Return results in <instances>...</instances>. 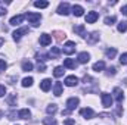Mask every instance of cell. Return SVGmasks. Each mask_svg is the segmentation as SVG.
Listing matches in <instances>:
<instances>
[{
    "label": "cell",
    "mask_w": 127,
    "mask_h": 125,
    "mask_svg": "<svg viewBox=\"0 0 127 125\" xmlns=\"http://www.w3.org/2000/svg\"><path fill=\"white\" fill-rule=\"evenodd\" d=\"M25 19H28V22L32 24L34 27H38L40 25V21H41V15L40 13H35V12H30L25 15Z\"/></svg>",
    "instance_id": "1"
},
{
    "label": "cell",
    "mask_w": 127,
    "mask_h": 125,
    "mask_svg": "<svg viewBox=\"0 0 127 125\" xmlns=\"http://www.w3.org/2000/svg\"><path fill=\"white\" fill-rule=\"evenodd\" d=\"M100 99H102V104L103 107H111L112 106V96L108 93H102L100 94Z\"/></svg>",
    "instance_id": "2"
},
{
    "label": "cell",
    "mask_w": 127,
    "mask_h": 125,
    "mask_svg": "<svg viewBox=\"0 0 127 125\" xmlns=\"http://www.w3.org/2000/svg\"><path fill=\"white\" fill-rule=\"evenodd\" d=\"M78 103H80L78 97H71V99H68V102H66V110H68V112L74 110V109L78 106Z\"/></svg>",
    "instance_id": "3"
},
{
    "label": "cell",
    "mask_w": 127,
    "mask_h": 125,
    "mask_svg": "<svg viewBox=\"0 0 127 125\" xmlns=\"http://www.w3.org/2000/svg\"><path fill=\"white\" fill-rule=\"evenodd\" d=\"M75 52V43L74 41H66L64 46V53L65 55H72Z\"/></svg>",
    "instance_id": "4"
},
{
    "label": "cell",
    "mask_w": 127,
    "mask_h": 125,
    "mask_svg": "<svg viewBox=\"0 0 127 125\" xmlns=\"http://www.w3.org/2000/svg\"><path fill=\"white\" fill-rule=\"evenodd\" d=\"M80 115H81L84 119H92V118L95 116V112H93V109H90V107H84V109L80 110Z\"/></svg>",
    "instance_id": "5"
},
{
    "label": "cell",
    "mask_w": 127,
    "mask_h": 125,
    "mask_svg": "<svg viewBox=\"0 0 127 125\" xmlns=\"http://www.w3.org/2000/svg\"><path fill=\"white\" fill-rule=\"evenodd\" d=\"M28 31H30V30H28L27 27H24V28H19V30H16V31L12 34V35H13V40H15V41H19V40H21V37H22L24 34H28Z\"/></svg>",
    "instance_id": "6"
},
{
    "label": "cell",
    "mask_w": 127,
    "mask_h": 125,
    "mask_svg": "<svg viewBox=\"0 0 127 125\" xmlns=\"http://www.w3.org/2000/svg\"><path fill=\"white\" fill-rule=\"evenodd\" d=\"M97 18H99L97 12H95V10L87 12V15H86V22H87V24H93V22H96V21H97Z\"/></svg>",
    "instance_id": "7"
},
{
    "label": "cell",
    "mask_w": 127,
    "mask_h": 125,
    "mask_svg": "<svg viewBox=\"0 0 127 125\" xmlns=\"http://www.w3.org/2000/svg\"><path fill=\"white\" fill-rule=\"evenodd\" d=\"M69 10H71V7H69V4H68V3H61L56 12H58L59 15H64V16H65V15H68V13H69Z\"/></svg>",
    "instance_id": "8"
},
{
    "label": "cell",
    "mask_w": 127,
    "mask_h": 125,
    "mask_svg": "<svg viewBox=\"0 0 127 125\" xmlns=\"http://www.w3.org/2000/svg\"><path fill=\"white\" fill-rule=\"evenodd\" d=\"M24 19H25V15H16V16H13V18L10 19V25L18 27V25H21V24L24 22Z\"/></svg>",
    "instance_id": "9"
},
{
    "label": "cell",
    "mask_w": 127,
    "mask_h": 125,
    "mask_svg": "<svg viewBox=\"0 0 127 125\" xmlns=\"http://www.w3.org/2000/svg\"><path fill=\"white\" fill-rule=\"evenodd\" d=\"M77 84H78V78H77L75 75H69V77L65 78V85L74 87V85H77Z\"/></svg>",
    "instance_id": "10"
},
{
    "label": "cell",
    "mask_w": 127,
    "mask_h": 125,
    "mask_svg": "<svg viewBox=\"0 0 127 125\" xmlns=\"http://www.w3.org/2000/svg\"><path fill=\"white\" fill-rule=\"evenodd\" d=\"M114 99H115L118 103H121V102L124 100V94H123V90H121L120 87H115V88H114Z\"/></svg>",
    "instance_id": "11"
},
{
    "label": "cell",
    "mask_w": 127,
    "mask_h": 125,
    "mask_svg": "<svg viewBox=\"0 0 127 125\" xmlns=\"http://www.w3.org/2000/svg\"><path fill=\"white\" fill-rule=\"evenodd\" d=\"M52 43V37L49 34H41L40 35V44L41 46H49Z\"/></svg>",
    "instance_id": "12"
},
{
    "label": "cell",
    "mask_w": 127,
    "mask_h": 125,
    "mask_svg": "<svg viewBox=\"0 0 127 125\" xmlns=\"http://www.w3.org/2000/svg\"><path fill=\"white\" fill-rule=\"evenodd\" d=\"M50 87H52V81L49 80V78H46V80H43L41 83H40V88L46 93V91H49L50 90Z\"/></svg>",
    "instance_id": "13"
},
{
    "label": "cell",
    "mask_w": 127,
    "mask_h": 125,
    "mask_svg": "<svg viewBox=\"0 0 127 125\" xmlns=\"http://www.w3.org/2000/svg\"><path fill=\"white\" fill-rule=\"evenodd\" d=\"M71 12L74 13V16H83L84 9H83L80 4H74V6H72V9H71Z\"/></svg>",
    "instance_id": "14"
},
{
    "label": "cell",
    "mask_w": 127,
    "mask_h": 125,
    "mask_svg": "<svg viewBox=\"0 0 127 125\" xmlns=\"http://www.w3.org/2000/svg\"><path fill=\"white\" fill-rule=\"evenodd\" d=\"M74 32L78 34L80 37H87V32H86L84 25H75V27H74Z\"/></svg>",
    "instance_id": "15"
},
{
    "label": "cell",
    "mask_w": 127,
    "mask_h": 125,
    "mask_svg": "<svg viewBox=\"0 0 127 125\" xmlns=\"http://www.w3.org/2000/svg\"><path fill=\"white\" fill-rule=\"evenodd\" d=\"M77 59H78V62L80 63H87L89 61H90V55H89L87 52H81V53L78 55Z\"/></svg>",
    "instance_id": "16"
},
{
    "label": "cell",
    "mask_w": 127,
    "mask_h": 125,
    "mask_svg": "<svg viewBox=\"0 0 127 125\" xmlns=\"http://www.w3.org/2000/svg\"><path fill=\"white\" fill-rule=\"evenodd\" d=\"M86 38H87V43H90V44H95L96 41L99 40V32H96V31L92 32V34H89Z\"/></svg>",
    "instance_id": "17"
},
{
    "label": "cell",
    "mask_w": 127,
    "mask_h": 125,
    "mask_svg": "<svg viewBox=\"0 0 127 125\" xmlns=\"http://www.w3.org/2000/svg\"><path fill=\"white\" fill-rule=\"evenodd\" d=\"M18 116H19L21 119H28V118L31 116V112H30L28 109H22V110L18 112Z\"/></svg>",
    "instance_id": "18"
},
{
    "label": "cell",
    "mask_w": 127,
    "mask_h": 125,
    "mask_svg": "<svg viewBox=\"0 0 127 125\" xmlns=\"http://www.w3.org/2000/svg\"><path fill=\"white\" fill-rule=\"evenodd\" d=\"M53 94L56 97H59L62 94V84L61 83H55V85H53Z\"/></svg>",
    "instance_id": "19"
},
{
    "label": "cell",
    "mask_w": 127,
    "mask_h": 125,
    "mask_svg": "<svg viewBox=\"0 0 127 125\" xmlns=\"http://www.w3.org/2000/svg\"><path fill=\"white\" fill-rule=\"evenodd\" d=\"M75 61L74 59H65L64 61V68H69V69H74L75 68Z\"/></svg>",
    "instance_id": "20"
},
{
    "label": "cell",
    "mask_w": 127,
    "mask_h": 125,
    "mask_svg": "<svg viewBox=\"0 0 127 125\" xmlns=\"http://www.w3.org/2000/svg\"><path fill=\"white\" fill-rule=\"evenodd\" d=\"M103 69H105V62H102V61H99L93 65V71H96V72H100Z\"/></svg>",
    "instance_id": "21"
},
{
    "label": "cell",
    "mask_w": 127,
    "mask_h": 125,
    "mask_svg": "<svg viewBox=\"0 0 127 125\" xmlns=\"http://www.w3.org/2000/svg\"><path fill=\"white\" fill-rule=\"evenodd\" d=\"M46 112H47L49 115H55V113L58 112V106H56L55 103H52V104H49V106H47V109H46Z\"/></svg>",
    "instance_id": "22"
},
{
    "label": "cell",
    "mask_w": 127,
    "mask_h": 125,
    "mask_svg": "<svg viewBox=\"0 0 127 125\" xmlns=\"http://www.w3.org/2000/svg\"><path fill=\"white\" fill-rule=\"evenodd\" d=\"M61 55V49L59 47H52L50 53H49V58H58Z\"/></svg>",
    "instance_id": "23"
},
{
    "label": "cell",
    "mask_w": 127,
    "mask_h": 125,
    "mask_svg": "<svg viewBox=\"0 0 127 125\" xmlns=\"http://www.w3.org/2000/svg\"><path fill=\"white\" fill-rule=\"evenodd\" d=\"M64 72H65V71H64V66H56V68L53 69V75H55L56 78L62 77V75H64Z\"/></svg>",
    "instance_id": "24"
},
{
    "label": "cell",
    "mask_w": 127,
    "mask_h": 125,
    "mask_svg": "<svg viewBox=\"0 0 127 125\" xmlns=\"http://www.w3.org/2000/svg\"><path fill=\"white\" fill-rule=\"evenodd\" d=\"M22 71L28 72V71H32V63L30 61H24L22 62Z\"/></svg>",
    "instance_id": "25"
},
{
    "label": "cell",
    "mask_w": 127,
    "mask_h": 125,
    "mask_svg": "<svg viewBox=\"0 0 127 125\" xmlns=\"http://www.w3.org/2000/svg\"><path fill=\"white\" fill-rule=\"evenodd\" d=\"M105 55H106L108 59H112V58L117 55V50H115L114 47H112V49H106V50H105Z\"/></svg>",
    "instance_id": "26"
},
{
    "label": "cell",
    "mask_w": 127,
    "mask_h": 125,
    "mask_svg": "<svg viewBox=\"0 0 127 125\" xmlns=\"http://www.w3.org/2000/svg\"><path fill=\"white\" fill-rule=\"evenodd\" d=\"M53 35H55V38H56L58 41H62L64 38L66 37V34L64 31H53Z\"/></svg>",
    "instance_id": "27"
},
{
    "label": "cell",
    "mask_w": 127,
    "mask_h": 125,
    "mask_svg": "<svg viewBox=\"0 0 127 125\" xmlns=\"http://www.w3.org/2000/svg\"><path fill=\"white\" fill-rule=\"evenodd\" d=\"M21 84H22V87H31V85H32V78H31V77H27V78H24Z\"/></svg>",
    "instance_id": "28"
},
{
    "label": "cell",
    "mask_w": 127,
    "mask_h": 125,
    "mask_svg": "<svg viewBox=\"0 0 127 125\" xmlns=\"http://www.w3.org/2000/svg\"><path fill=\"white\" fill-rule=\"evenodd\" d=\"M34 6L38 7V9H44V7L49 6V3L47 1H34Z\"/></svg>",
    "instance_id": "29"
},
{
    "label": "cell",
    "mask_w": 127,
    "mask_h": 125,
    "mask_svg": "<svg viewBox=\"0 0 127 125\" xmlns=\"http://www.w3.org/2000/svg\"><path fill=\"white\" fill-rule=\"evenodd\" d=\"M118 31L120 32L127 31V21H121V22L118 24Z\"/></svg>",
    "instance_id": "30"
},
{
    "label": "cell",
    "mask_w": 127,
    "mask_h": 125,
    "mask_svg": "<svg viewBox=\"0 0 127 125\" xmlns=\"http://www.w3.org/2000/svg\"><path fill=\"white\" fill-rule=\"evenodd\" d=\"M43 124L44 125H56V119L55 118H46V119H43Z\"/></svg>",
    "instance_id": "31"
},
{
    "label": "cell",
    "mask_w": 127,
    "mask_h": 125,
    "mask_svg": "<svg viewBox=\"0 0 127 125\" xmlns=\"http://www.w3.org/2000/svg\"><path fill=\"white\" fill-rule=\"evenodd\" d=\"M7 102H9V104H10V106H15V102H16V94H10V96L7 97Z\"/></svg>",
    "instance_id": "32"
},
{
    "label": "cell",
    "mask_w": 127,
    "mask_h": 125,
    "mask_svg": "<svg viewBox=\"0 0 127 125\" xmlns=\"http://www.w3.org/2000/svg\"><path fill=\"white\" fill-rule=\"evenodd\" d=\"M114 22H115V16H106L105 18V24L106 25H112Z\"/></svg>",
    "instance_id": "33"
},
{
    "label": "cell",
    "mask_w": 127,
    "mask_h": 125,
    "mask_svg": "<svg viewBox=\"0 0 127 125\" xmlns=\"http://www.w3.org/2000/svg\"><path fill=\"white\" fill-rule=\"evenodd\" d=\"M120 63H121V65H127V53H124V55L120 56Z\"/></svg>",
    "instance_id": "34"
},
{
    "label": "cell",
    "mask_w": 127,
    "mask_h": 125,
    "mask_svg": "<svg viewBox=\"0 0 127 125\" xmlns=\"http://www.w3.org/2000/svg\"><path fill=\"white\" fill-rule=\"evenodd\" d=\"M37 69H38V72H44V69H46V65L43 62H38V65H37Z\"/></svg>",
    "instance_id": "35"
},
{
    "label": "cell",
    "mask_w": 127,
    "mask_h": 125,
    "mask_svg": "<svg viewBox=\"0 0 127 125\" xmlns=\"http://www.w3.org/2000/svg\"><path fill=\"white\" fill-rule=\"evenodd\" d=\"M7 116H9V119H16L18 113H16L15 110H12V112H9V113H7ZM18 118H19V116H18Z\"/></svg>",
    "instance_id": "36"
},
{
    "label": "cell",
    "mask_w": 127,
    "mask_h": 125,
    "mask_svg": "<svg viewBox=\"0 0 127 125\" xmlns=\"http://www.w3.org/2000/svg\"><path fill=\"white\" fill-rule=\"evenodd\" d=\"M6 68H7V63L4 62L3 59H0V72H1V71H4Z\"/></svg>",
    "instance_id": "37"
},
{
    "label": "cell",
    "mask_w": 127,
    "mask_h": 125,
    "mask_svg": "<svg viewBox=\"0 0 127 125\" xmlns=\"http://www.w3.org/2000/svg\"><path fill=\"white\" fill-rule=\"evenodd\" d=\"M115 71H117V69H115L114 66H111V68L108 69V72H106V75H115Z\"/></svg>",
    "instance_id": "38"
},
{
    "label": "cell",
    "mask_w": 127,
    "mask_h": 125,
    "mask_svg": "<svg viewBox=\"0 0 127 125\" xmlns=\"http://www.w3.org/2000/svg\"><path fill=\"white\" fill-rule=\"evenodd\" d=\"M74 124H75V121H74V119H71V118L65 119V122H64V125H74Z\"/></svg>",
    "instance_id": "39"
},
{
    "label": "cell",
    "mask_w": 127,
    "mask_h": 125,
    "mask_svg": "<svg viewBox=\"0 0 127 125\" xmlns=\"http://www.w3.org/2000/svg\"><path fill=\"white\" fill-rule=\"evenodd\" d=\"M4 94H6V87L4 85H0V97L4 96Z\"/></svg>",
    "instance_id": "40"
},
{
    "label": "cell",
    "mask_w": 127,
    "mask_h": 125,
    "mask_svg": "<svg viewBox=\"0 0 127 125\" xmlns=\"http://www.w3.org/2000/svg\"><path fill=\"white\" fill-rule=\"evenodd\" d=\"M121 13H123V15H126V16H127V4H124V6L121 7Z\"/></svg>",
    "instance_id": "41"
},
{
    "label": "cell",
    "mask_w": 127,
    "mask_h": 125,
    "mask_svg": "<svg viewBox=\"0 0 127 125\" xmlns=\"http://www.w3.org/2000/svg\"><path fill=\"white\" fill-rule=\"evenodd\" d=\"M3 15H6V9L4 7H0V16H3Z\"/></svg>",
    "instance_id": "42"
},
{
    "label": "cell",
    "mask_w": 127,
    "mask_h": 125,
    "mask_svg": "<svg viewBox=\"0 0 127 125\" xmlns=\"http://www.w3.org/2000/svg\"><path fill=\"white\" fill-rule=\"evenodd\" d=\"M3 43H4V40H3V38H0V46H1Z\"/></svg>",
    "instance_id": "43"
},
{
    "label": "cell",
    "mask_w": 127,
    "mask_h": 125,
    "mask_svg": "<svg viewBox=\"0 0 127 125\" xmlns=\"http://www.w3.org/2000/svg\"><path fill=\"white\" fill-rule=\"evenodd\" d=\"M1 116H3V112H1V110H0V118H1Z\"/></svg>",
    "instance_id": "44"
}]
</instances>
